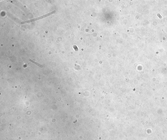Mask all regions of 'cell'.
I'll use <instances>...</instances> for the list:
<instances>
[{
	"label": "cell",
	"instance_id": "6da1fadb",
	"mask_svg": "<svg viewBox=\"0 0 167 140\" xmlns=\"http://www.w3.org/2000/svg\"><path fill=\"white\" fill-rule=\"evenodd\" d=\"M55 13V11H53L52 12H51L48 13V14H45V15H43L42 16L38 17V18H35V19H32L30 20L26 21H25L24 22H23V23H22V24L27 23H30V22H31L35 21H37L39 20L43 19V18H46V17L47 16H49L51 15V14H53Z\"/></svg>",
	"mask_w": 167,
	"mask_h": 140
},
{
	"label": "cell",
	"instance_id": "7a4b0ae2",
	"mask_svg": "<svg viewBox=\"0 0 167 140\" xmlns=\"http://www.w3.org/2000/svg\"><path fill=\"white\" fill-rule=\"evenodd\" d=\"M31 61V62H32L34 64H36V65H38V66H40V67H41V68H42L43 67L42 65H40V64L38 63H37L35 62V61H33V60H31V61Z\"/></svg>",
	"mask_w": 167,
	"mask_h": 140
}]
</instances>
